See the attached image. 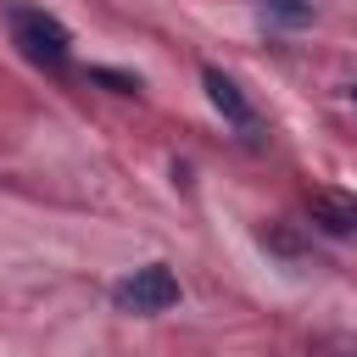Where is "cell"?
<instances>
[{
  "label": "cell",
  "mask_w": 357,
  "mask_h": 357,
  "mask_svg": "<svg viewBox=\"0 0 357 357\" xmlns=\"http://www.w3.org/2000/svg\"><path fill=\"white\" fill-rule=\"evenodd\" d=\"M6 28H11V45L22 50V61H33L45 73H67L73 33L61 28V17H50L45 6H6Z\"/></svg>",
  "instance_id": "1"
},
{
  "label": "cell",
  "mask_w": 357,
  "mask_h": 357,
  "mask_svg": "<svg viewBox=\"0 0 357 357\" xmlns=\"http://www.w3.org/2000/svg\"><path fill=\"white\" fill-rule=\"evenodd\" d=\"M112 301L123 307V312H167L173 301H178V279L162 268V262H145V268H134L128 279H117L112 284Z\"/></svg>",
  "instance_id": "2"
},
{
  "label": "cell",
  "mask_w": 357,
  "mask_h": 357,
  "mask_svg": "<svg viewBox=\"0 0 357 357\" xmlns=\"http://www.w3.org/2000/svg\"><path fill=\"white\" fill-rule=\"evenodd\" d=\"M201 84H206V95H212V106L240 128V134H262V123H257V106L240 95V84L223 73V67H201Z\"/></svg>",
  "instance_id": "3"
},
{
  "label": "cell",
  "mask_w": 357,
  "mask_h": 357,
  "mask_svg": "<svg viewBox=\"0 0 357 357\" xmlns=\"http://www.w3.org/2000/svg\"><path fill=\"white\" fill-rule=\"evenodd\" d=\"M307 212L324 234H340V240L357 234V195L351 190H307Z\"/></svg>",
  "instance_id": "4"
},
{
  "label": "cell",
  "mask_w": 357,
  "mask_h": 357,
  "mask_svg": "<svg viewBox=\"0 0 357 357\" xmlns=\"http://www.w3.org/2000/svg\"><path fill=\"white\" fill-rule=\"evenodd\" d=\"M257 11L279 28H307L312 22V0H257Z\"/></svg>",
  "instance_id": "5"
},
{
  "label": "cell",
  "mask_w": 357,
  "mask_h": 357,
  "mask_svg": "<svg viewBox=\"0 0 357 357\" xmlns=\"http://www.w3.org/2000/svg\"><path fill=\"white\" fill-rule=\"evenodd\" d=\"M262 245H273V251H279V257H290V262L301 257V240H296V234H284V229H273V223L262 229Z\"/></svg>",
  "instance_id": "6"
},
{
  "label": "cell",
  "mask_w": 357,
  "mask_h": 357,
  "mask_svg": "<svg viewBox=\"0 0 357 357\" xmlns=\"http://www.w3.org/2000/svg\"><path fill=\"white\" fill-rule=\"evenodd\" d=\"M89 78H100V84H112L117 95H139V78H128V73H112V67H89Z\"/></svg>",
  "instance_id": "7"
},
{
  "label": "cell",
  "mask_w": 357,
  "mask_h": 357,
  "mask_svg": "<svg viewBox=\"0 0 357 357\" xmlns=\"http://www.w3.org/2000/svg\"><path fill=\"white\" fill-rule=\"evenodd\" d=\"M351 100H357V78H351Z\"/></svg>",
  "instance_id": "8"
}]
</instances>
